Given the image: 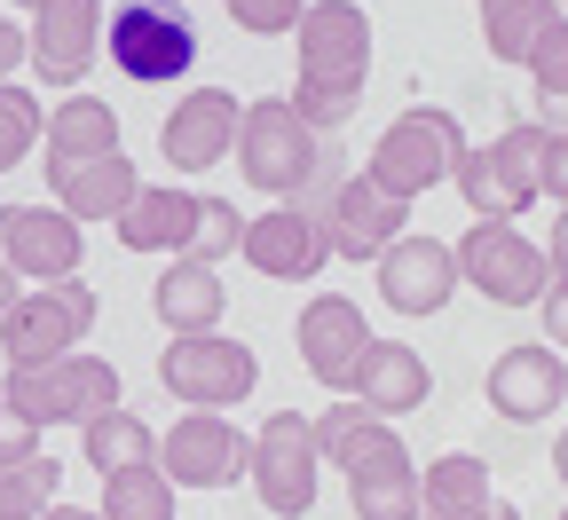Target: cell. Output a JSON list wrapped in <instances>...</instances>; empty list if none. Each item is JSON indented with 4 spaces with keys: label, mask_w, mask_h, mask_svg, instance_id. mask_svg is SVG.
<instances>
[{
    "label": "cell",
    "mask_w": 568,
    "mask_h": 520,
    "mask_svg": "<svg viewBox=\"0 0 568 520\" xmlns=\"http://www.w3.org/2000/svg\"><path fill=\"white\" fill-rule=\"evenodd\" d=\"M372 88V17L355 0H316L293 32V111L332 142Z\"/></svg>",
    "instance_id": "cell-1"
},
{
    "label": "cell",
    "mask_w": 568,
    "mask_h": 520,
    "mask_svg": "<svg viewBox=\"0 0 568 520\" xmlns=\"http://www.w3.org/2000/svg\"><path fill=\"white\" fill-rule=\"evenodd\" d=\"M324 159L332 142L293 111V95H261L245 103V126H237V174L268 197V205H308L324 190Z\"/></svg>",
    "instance_id": "cell-2"
},
{
    "label": "cell",
    "mask_w": 568,
    "mask_h": 520,
    "mask_svg": "<svg viewBox=\"0 0 568 520\" xmlns=\"http://www.w3.org/2000/svg\"><path fill=\"white\" fill-rule=\"evenodd\" d=\"M466 151H474V142H466L458 111H443V103H410V111L387 119V134L372 142V166H364V174H372L387 197L418 205L426 190H443V182L458 174Z\"/></svg>",
    "instance_id": "cell-3"
},
{
    "label": "cell",
    "mask_w": 568,
    "mask_h": 520,
    "mask_svg": "<svg viewBox=\"0 0 568 520\" xmlns=\"http://www.w3.org/2000/svg\"><path fill=\"white\" fill-rule=\"evenodd\" d=\"M0 402H9L17 426L48 434V426H95L103 410H119V370L103 355H55L40 370H9L0 379Z\"/></svg>",
    "instance_id": "cell-4"
},
{
    "label": "cell",
    "mask_w": 568,
    "mask_h": 520,
    "mask_svg": "<svg viewBox=\"0 0 568 520\" xmlns=\"http://www.w3.org/2000/svg\"><path fill=\"white\" fill-rule=\"evenodd\" d=\"M103 316V292L63 276V284H24V300L0 316V355H9V370H40L55 355H80V339L95 332Z\"/></svg>",
    "instance_id": "cell-5"
},
{
    "label": "cell",
    "mask_w": 568,
    "mask_h": 520,
    "mask_svg": "<svg viewBox=\"0 0 568 520\" xmlns=\"http://www.w3.org/2000/svg\"><path fill=\"white\" fill-rule=\"evenodd\" d=\"M103 55L126 71L134 88H174L197 71V24L174 9V0H126L103 24Z\"/></svg>",
    "instance_id": "cell-6"
},
{
    "label": "cell",
    "mask_w": 568,
    "mask_h": 520,
    "mask_svg": "<svg viewBox=\"0 0 568 520\" xmlns=\"http://www.w3.org/2000/svg\"><path fill=\"white\" fill-rule=\"evenodd\" d=\"M324 473V450H316V418L301 410H268L261 434H253V458H245V481L261 497V512L276 520H308L316 512V481Z\"/></svg>",
    "instance_id": "cell-7"
},
{
    "label": "cell",
    "mask_w": 568,
    "mask_h": 520,
    "mask_svg": "<svg viewBox=\"0 0 568 520\" xmlns=\"http://www.w3.org/2000/svg\"><path fill=\"white\" fill-rule=\"evenodd\" d=\"M537 159H545V119H514L489 151H466L450 182L474 221H521L537 205Z\"/></svg>",
    "instance_id": "cell-8"
},
{
    "label": "cell",
    "mask_w": 568,
    "mask_h": 520,
    "mask_svg": "<svg viewBox=\"0 0 568 520\" xmlns=\"http://www.w3.org/2000/svg\"><path fill=\"white\" fill-rule=\"evenodd\" d=\"M159 387H166L182 410H237V402L261 387V363H253V347L230 339V332H197V339L159 347Z\"/></svg>",
    "instance_id": "cell-9"
},
{
    "label": "cell",
    "mask_w": 568,
    "mask_h": 520,
    "mask_svg": "<svg viewBox=\"0 0 568 520\" xmlns=\"http://www.w3.org/2000/svg\"><path fill=\"white\" fill-rule=\"evenodd\" d=\"M450 253H458V284H474L489 308H537L545 292H552L545 253L514 230V221H474Z\"/></svg>",
    "instance_id": "cell-10"
},
{
    "label": "cell",
    "mask_w": 568,
    "mask_h": 520,
    "mask_svg": "<svg viewBox=\"0 0 568 520\" xmlns=\"http://www.w3.org/2000/svg\"><path fill=\"white\" fill-rule=\"evenodd\" d=\"M308 213L324 221L332 261H372V268H379V253H387L395 237H410V205L387 197L372 174H339V182H324V190L308 197Z\"/></svg>",
    "instance_id": "cell-11"
},
{
    "label": "cell",
    "mask_w": 568,
    "mask_h": 520,
    "mask_svg": "<svg viewBox=\"0 0 568 520\" xmlns=\"http://www.w3.org/2000/svg\"><path fill=\"white\" fill-rule=\"evenodd\" d=\"M245 458H253V441L230 426V410H182L159 434V473L174 489H230V481H245Z\"/></svg>",
    "instance_id": "cell-12"
},
{
    "label": "cell",
    "mask_w": 568,
    "mask_h": 520,
    "mask_svg": "<svg viewBox=\"0 0 568 520\" xmlns=\"http://www.w3.org/2000/svg\"><path fill=\"white\" fill-rule=\"evenodd\" d=\"M0 261L24 284H63L88 261V230L63 205H0Z\"/></svg>",
    "instance_id": "cell-13"
},
{
    "label": "cell",
    "mask_w": 568,
    "mask_h": 520,
    "mask_svg": "<svg viewBox=\"0 0 568 520\" xmlns=\"http://www.w3.org/2000/svg\"><path fill=\"white\" fill-rule=\"evenodd\" d=\"M237 126H245V103L230 88H190V95H174V111L159 126V151L174 174H213L222 159H237Z\"/></svg>",
    "instance_id": "cell-14"
},
{
    "label": "cell",
    "mask_w": 568,
    "mask_h": 520,
    "mask_svg": "<svg viewBox=\"0 0 568 520\" xmlns=\"http://www.w3.org/2000/svg\"><path fill=\"white\" fill-rule=\"evenodd\" d=\"M103 24H111L103 0H40V9H32V32H24L40 88H80L88 63H95V48H103Z\"/></svg>",
    "instance_id": "cell-15"
},
{
    "label": "cell",
    "mask_w": 568,
    "mask_h": 520,
    "mask_svg": "<svg viewBox=\"0 0 568 520\" xmlns=\"http://www.w3.org/2000/svg\"><path fill=\"white\" fill-rule=\"evenodd\" d=\"M268 284H308L332 268V237H324V221L308 205H268L245 221V245H237Z\"/></svg>",
    "instance_id": "cell-16"
},
{
    "label": "cell",
    "mask_w": 568,
    "mask_h": 520,
    "mask_svg": "<svg viewBox=\"0 0 568 520\" xmlns=\"http://www.w3.org/2000/svg\"><path fill=\"white\" fill-rule=\"evenodd\" d=\"M293 347H301L316 387L347 395L355 363H364V347H372V324H364V308H355L347 292H316V300L301 308V324H293Z\"/></svg>",
    "instance_id": "cell-17"
},
{
    "label": "cell",
    "mask_w": 568,
    "mask_h": 520,
    "mask_svg": "<svg viewBox=\"0 0 568 520\" xmlns=\"http://www.w3.org/2000/svg\"><path fill=\"white\" fill-rule=\"evenodd\" d=\"M379 300L395 308V316H443L450 300H458V253L443 245V237H395L387 253H379Z\"/></svg>",
    "instance_id": "cell-18"
},
{
    "label": "cell",
    "mask_w": 568,
    "mask_h": 520,
    "mask_svg": "<svg viewBox=\"0 0 568 520\" xmlns=\"http://www.w3.org/2000/svg\"><path fill=\"white\" fill-rule=\"evenodd\" d=\"M481 395H489V410L506 418V426H537V418H552L560 402H568V363H560V347H506L489 363V379H481Z\"/></svg>",
    "instance_id": "cell-19"
},
{
    "label": "cell",
    "mask_w": 568,
    "mask_h": 520,
    "mask_svg": "<svg viewBox=\"0 0 568 520\" xmlns=\"http://www.w3.org/2000/svg\"><path fill=\"white\" fill-rule=\"evenodd\" d=\"M347 395H355V410H372V418L395 426L403 410H426V395H435V370H426V355L403 347V339H372L364 363H355V379H347Z\"/></svg>",
    "instance_id": "cell-20"
},
{
    "label": "cell",
    "mask_w": 568,
    "mask_h": 520,
    "mask_svg": "<svg viewBox=\"0 0 568 520\" xmlns=\"http://www.w3.org/2000/svg\"><path fill=\"white\" fill-rule=\"evenodd\" d=\"M134 197H142V174H134V159H126V151L48 166V205H63L71 221H119Z\"/></svg>",
    "instance_id": "cell-21"
},
{
    "label": "cell",
    "mask_w": 568,
    "mask_h": 520,
    "mask_svg": "<svg viewBox=\"0 0 568 520\" xmlns=\"http://www.w3.org/2000/svg\"><path fill=\"white\" fill-rule=\"evenodd\" d=\"M197 213H205V197L197 190H182V182H166V190H142L111 230H119V245L126 253H190L197 245Z\"/></svg>",
    "instance_id": "cell-22"
},
{
    "label": "cell",
    "mask_w": 568,
    "mask_h": 520,
    "mask_svg": "<svg viewBox=\"0 0 568 520\" xmlns=\"http://www.w3.org/2000/svg\"><path fill=\"white\" fill-rule=\"evenodd\" d=\"M222 308H230V284H222V268H205V261H174V268L151 284V316H159L174 339L222 332Z\"/></svg>",
    "instance_id": "cell-23"
},
{
    "label": "cell",
    "mask_w": 568,
    "mask_h": 520,
    "mask_svg": "<svg viewBox=\"0 0 568 520\" xmlns=\"http://www.w3.org/2000/svg\"><path fill=\"white\" fill-rule=\"evenodd\" d=\"M489 512H497V489H489V466L474 450L418 466V520H489Z\"/></svg>",
    "instance_id": "cell-24"
},
{
    "label": "cell",
    "mask_w": 568,
    "mask_h": 520,
    "mask_svg": "<svg viewBox=\"0 0 568 520\" xmlns=\"http://www.w3.org/2000/svg\"><path fill=\"white\" fill-rule=\"evenodd\" d=\"M40 166H71V159H103V151H119V111L103 103V95H71V103H55L48 111V134H40Z\"/></svg>",
    "instance_id": "cell-25"
},
{
    "label": "cell",
    "mask_w": 568,
    "mask_h": 520,
    "mask_svg": "<svg viewBox=\"0 0 568 520\" xmlns=\"http://www.w3.org/2000/svg\"><path fill=\"white\" fill-rule=\"evenodd\" d=\"M560 24H568V9H552V0H481V48L497 63H521V71Z\"/></svg>",
    "instance_id": "cell-26"
},
{
    "label": "cell",
    "mask_w": 568,
    "mask_h": 520,
    "mask_svg": "<svg viewBox=\"0 0 568 520\" xmlns=\"http://www.w3.org/2000/svg\"><path fill=\"white\" fill-rule=\"evenodd\" d=\"M80 450L95 473H134V466H159V426L134 410H103L95 426H80Z\"/></svg>",
    "instance_id": "cell-27"
},
{
    "label": "cell",
    "mask_w": 568,
    "mask_h": 520,
    "mask_svg": "<svg viewBox=\"0 0 568 520\" xmlns=\"http://www.w3.org/2000/svg\"><path fill=\"white\" fill-rule=\"evenodd\" d=\"M63 504V466L40 450L24 466H0V520H40Z\"/></svg>",
    "instance_id": "cell-28"
},
{
    "label": "cell",
    "mask_w": 568,
    "mask_h": 520,
    "mask_svg": "<svg viewBox=\"0 0 568 520\" xmlns=\"http://www.w3.org/2000/svg\"><path fill=\"white\" fill-rule=\"evenodd\" d=\"M103 520H174V481L159 466H134V473H103Z\"/></svg>",
    "instance_id": "cell-29"
},
{
    "label": "cell",
    "mask_w": 568,
    "mask_h": 520,
    "mask_svg": "<svg viewBox=\"0 0 568 520\" xmlns=\"http://www.w3.org/2000/svg\"><path fill=\"white\" fill-rule=\"evenodd\" d=\"M40 134H48L40 95H32V88H17V80H0V174H9V166H24Z\"/></svg>",
    "instance_id": "cell-30"
},
{
    "label": "cell",
    "mask_w": 568,
    "mask_h": 520,
    "mask_svg": "<svg viewBox=\"0 0 568 520\" xmlns=\"http://www.w3.org/2000/svg\"><path fill=\"white\" fill-rule=\"evenodd\" d=\"M529 88H537V111L545 126H568V24L529 55Z\"/></svg>",
    "instance_id": "cell-31"
},
{
    "label": "cell",
    "mask_w": 568,
    "mask_h": 520,
    "mask_svg": "<svg viewBox=\"0 0 568 520\" xmlns=\"http://www.w3.org/2000/svg\"><path fill=\"white\" fill-rule=\"evenodd\" d=\"M237 245H245V213H237L230 197H205V213H197V245H190L182 261H205V268H222Z\"/></svg>",
    "instance_id": "cell-32"
},
{
    "label": "cell",
    "mask_w": 568,
    "mask_h": 520,
    "mask_svg": "<svg viewBox=\"0 0 568 520\" xmlns=\"http://www.w3.org/2000/svg\"><path fill=\"white\" fill-rule=\"evenodd\" d=\"M222 9H230V24H237V32L284 40V32H301V17H308V0H222Z\"/></svg>",
    "instance_id": "cell-33"
},
{
    "label": "cell",
    "mask_w": 568,
    "mask_h": 520,
    "mask_svg": "<svg viewBox=\"0 0 568 520\" xmlns=\"http://www.w3.org/2000/svg\"><path fill=\"white\" fill-rule=\"evenodd\" d=\"M537 197L568 205V126H545V159H537Z\"/></svg>",
    "instance_id": "cell-34"
},
{
    "label": "cell",
    "mask_w": 568,
    "mask_h": 520,
    "mask_svg": "<svg viewBox=\"0 0 568 520\" xmlns=\"http://www.w3.org/2000/svg\"><path fill=\"white\" fill-rule=\"evenodd\" d=\"M24 458H40V434L17 426V418H0V466H24Z\"/></svg>",
    "instance_id": "cell-35"
},
{
    "label": "cell",
    "mask_w": 568,
    "mask_h": 520,
    "mask_svg": "<svg viewBox=\"0 0 568 520\" xmlns=\"http://www.w3.org/2000/svg\"><path fill=\"white\" fill-rule=\"evenodd\" d=\"M537 316H545V347H568V284H552V292H545Z\"/></svg>",
    "instance_id": "cell-36"
},
{
    "label": "cell",
    "mask_w": 568,
    "mask_h": 520,
    "mask_svg": "<svg viewBox=\"0 0 568 520\" xmlns=\"http://www.w3.org/2000/svg\"><path fill=\"white\" fill-rule=\"evenodd\" d=\"M545 268H552V284H568V205L552 213V237H545Z\"/></svg>",
    "instance_id": "cell-37"
},
{
    "label": "cell",
    "mask_w": 568,
    "mask_h": 520,
    "mask_svg": "<svg viewBox=\"0 0 568 520\" xmlns=\"http://www.w3.org/2000/svg\"><path fill=\"white\" fill-rule=\"evenodd\" d=\"M24 55H32V48H24V32H17L9 17H0V80H9V71H17Z\"/></svg>",
    "instance_id": "cell-38"
},
{
    "label": "cell",
    "mask_w": 568,
    "mask_h": 520,
    "mask_svg": "<svg viewBox=\"0 0 568 520\" xmlns=\"http://www.w3.org/2000/svg\"><path fill=\"white\" fill-rule=\"evenodd\" d=\"M17 300H24V276H17V268H9V261H0V316H9V308H17Z\"/></svg>",
    "instance_id": "cell-39"
},
{
    "label": "cell",
    "mask_w": 568,
    "mask_h": 520,
    "mask_svg": "<svg viewBox=\"0 0 568 520\" xmlns=\"http://www.w3.org/2000/svg\"><path fill=\"white\" fill-rule=\"evenodd\" d=\"M40 520H103L95 504H55V512H40Z\"/></svg>",
    "instance_id": "cell-40"
},
{
    "label": "cell",
    "mask_w": 568,
    "mask_h": 520,
    "mask_svg": "<svg viewBox=\"0 0 568 520\" xmlns=\"http://www.w3.org/2000/svg\"><path fill=\"white\" fill-rule=\"evenodd\" d=\"M552 473L568 481V426H560V441H552Z\"/></svg>",
    "instance_id": "cell-41"
},
{
    "label": "cell",
    "mask_w": 568,
    "mask_h": 520,
    "mask_svg": "<svg viewBox=\"0 0 568 520\" xmlns=\"http://www.w3.org/2000/svg\"><path fill=\"white\" fill-rule=\"evenodd\" d=\"M489 520H521V512H514V504H506V497H497V512H489Z\"/></svg>",
    "instance_id": "cell-42"
},
{
    "label": "cell",
    "mask_w": 568,
    "mask_h": 520,
    "mask_svg": "<svg viewBox=\"0 0 568 520\" xmlns=\"http://www.w3.org/2000/svg\"><path fill=\"white\" fill-rule=\"evenodd\" d=\"M24 9H40V0H24Z\"/></svg>",
    "instance_id": "cell-43"
},
{
    "label": "cell",
    "mask_w": 568,
    "mask_h": 520,
    "mask_svg": "<svg viewBox=\"0 0 568 520\" xmlns=\"http://www.w3.org/2000/svg\"><path fill=\"white\" fill-rule=\"evenodd\" d=\"M552 9H568V0H552Z\"/></svg>",
    "instance_id": "cell-44"
},
{
    "label": "cell",
    "mask_w": 568,
    "mask_h": 520,
    "mask_svg": "<svg viewBox=\"0 0 568 520\" xmlns=\"http://www.w3.org/2000/svg\"><path fill=\"white\" fill-rule=\"evenodd\" d=\"M0 418H9V402H0Z\"/></svg>",
    "instance_id": "cell-45"
},
{
    "label": "cell",
    "mask_w": 568,
    "mask_h": 520,
    "mask_svg": "<svg viewBox=\"0 0 568 520\" xmlns=\"http://www.w3.org/2000/svg\"><path fill=\"white\" fill-rule=\"evenodd\" d=\"M560 520H568V512H560Z\"/></svg>",
    "instance_id": "cell-46"
}]
</instances>
